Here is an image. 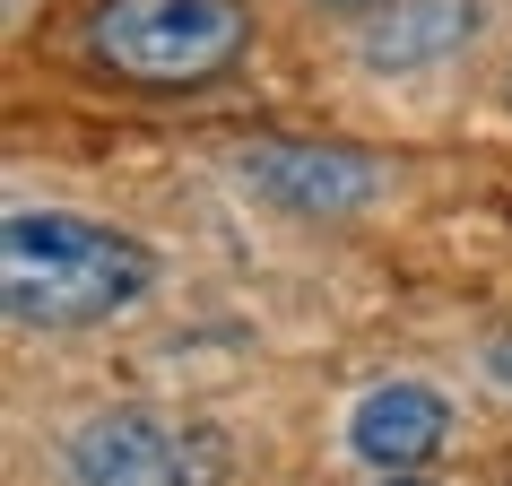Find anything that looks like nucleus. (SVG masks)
Here are the masks:
<instances>
[{
	"mask_svg": "<svg viewBox=\"0 0 512 486\" xmlns=\"http://www.w3.org/2000/svg\"><path fill=\"white\" fill-rule=\"evenodd\" d=\"M235 452L209 417H183V408H96L61 434V478L70 486H226Z\"/></svg>",
	"mask_w": 512,
	"mask_h": 486,
	"instance_id": "3",
	"label": "nucleus"
},
{
	"mask_svg": "<svg viewBox=\"0 0 512 486\" xmlns=\"http://www.w3.org/2000/svg\"><path fill=\"white\" fill-rule=\"evenodd\" d=\"M157 287V252L79 209H9L0 226V304L18 330H96Z\"/></svg>",
	"mask_w": 512,
	"mask_h": 486,
	"instance_id": "1",
	"label": "nucleus"
},
{
	"mask_svg": "<svg viewBox=\"0 0 512 486\" xmlns=\"http://www.w3.org/2000/svg\"><path fill=\"white\" fill-rule=\"evenodd\" d=\"M235 183L287 217H356L391 191V165L365 148H322V139H252L235 148Z\"/></svg>",
	"mask_w": 512,
	"mask_h": 486,
	"instance_id": "4",
	"label": "nucleus"
},
{
	"mask_svg": "<svg viewBox=\"0 0 512 486\" xmlns=\"http://www.w3.org/2000/svg\"><path fill=\"white\" fill-rule=\"evenodd\" d=\"M365 486H434V478H426V469H417V478H365Z\"/></svg>",
	"mask_w": 512,
	"mask_h": 486,
	"instance_id": "8",
	"label": "nucleus"
},
{
	"mask_svg": "<svg viewBox=\"0 0 512 486\" xmlns=\"http://www.w3.org/2000/svg\"><path fill=\"white\" fill-rule=\"evenodd\" d=\"M478 374H486V382H495V391L512 400V330H486V348H478Z\"/></svg>",
	"mask_w": 512,
	"mask_h": 486,
	"instance_id": "7",
	"label": "nucleus"
},
{
	"mask_svg": "<svg viewBox=\"0 0 512 486\" xmlns=\"http://www.w3.org/2000/svg\"><path fill=\"white\" fill-rule=\"evenodd\" d=\"M452 434V400L434 382H374L348 408V460L365 478H417Z\"/></svg>",
	"mask_w": 512,
	"mask_h": 486,
	"instance_id": "5",
	"label": "nucleus"
},
{
	"mask_svg": "<svg viewBox=\"0 0 512 486\" xmlns=\"http://www.w3.org/2000/svg\"><path fill=\"white\" fill-rule=\"evenodd\" d=\"M469 35H478V0H391L382 18L356 27V61L374 79H408V70L452 61Z\"/></svg>",
	"mask_w": 512,
	"mask_h": 486,
	"instance_id": "6",
	"label": "nucleus"
},
{
	"mask_svg": "<svg viewBox=\"0 0 512 486\" xmlns=\"http://www.w3.org/2000/svg\"><path fill=\"white\" fill-rule=\"evenodd\" d=\"M243 35H252L243 0H96L87 53L139 87H200L235 70Z\"/></svg>",
	"mask_w": 512,
	"mask_h": 486,
	"instance_id": "2",
	"label": "nucleus"
},
{
	"mask_svg": "<svg viewBox=\"0 0 512 486\" xmlns=\"http://www.w3.org/2000/svg\"><path fill=\"white\" fill-rule=\"evenodd\" d=\"M330 9H365V0H330Z\"/></svg>",
	"mask_w": 512,
	"mask_h": 486,
	"instance_id": "9",
	"label": "nucleus"
}]
</instances>
